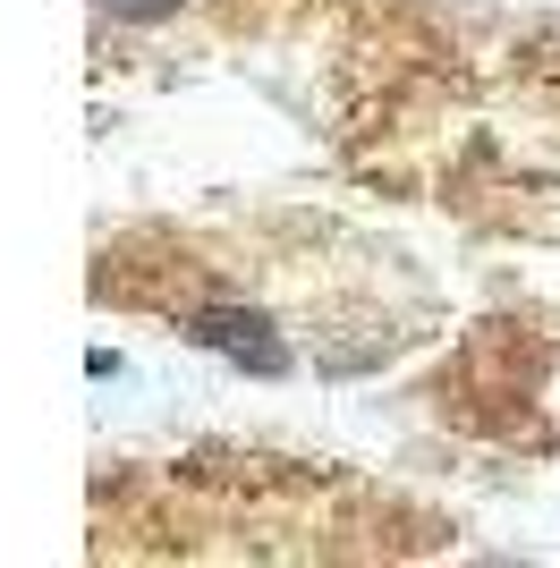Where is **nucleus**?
Masks as SVG:
<instances>
[{
  "mask_svg": "<svg viewBox=\"0 0 560 568\" xmlns=\"http://www.w3.org/2000/svg\"><path fill=\"white\" fill-rule=\"evenodd\" d=\"M187 332L204 339L212 356H238L247 374H289V348H280V332L263 323L256 306H204L196 323H187Z\"/></svg>",
  "mask_w": 560,
  "mask_h": 568,
  "instance_id": "f257e3e1",
  "label": "nucleus"
},
{
  "mask_svg": "<svg viewBox=\"0 0 560 568\" xmlns=\"http://www.w3.org/2000/svg\"><path fill=\"white\" fill-rule=\"evenodd\" d=\"M179 0H111V18H170Z\"/></svg>",
  "mask_w": 560,
  "mask_h": 568,
  "instance_id": "f03ea898",
  "label": "nucleus"
}]
</instances>
